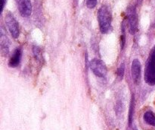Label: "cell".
I'll list each match as a JSON object with an SVG mask.
<instances>
[{
    "mask_svg": "<svg viewBox=\"0 0 155 130\" xmlns=\"http://www.w3.org/2000/svg\"><path fill=\"white\" fill-rule=\"evenodd\" d=\"M125 43H126V37L124 33L120 36V45H121V49H122V50L124 49V46H125Z\"/></svg>",
    "mask_w": 155,
    "mask_h": 130,
    "instance_id": "9a60e30c",
    "label": "cell"
},
{
    "mask_svg": "<svg viewBox=\"0 0 155 130\" xmlns=\"http://www.w3.org/2000/svg\"><path fill=\"white\" fill-rule=\"evenodd\" d=\"M143 120L147 124L151 126H155V114L152 111H146L144 114Z\"/></svg>",
    "mask_w": 155,
    "mask_h": 130,
    "instance_id": "30bf717a",
    "label": "cell"
},
{
    "mask_svg": "<svg viewBox=\"0 0 155 130\" xmlns=\"http://www.w3.org/2000/svg\"><path fill=\"white\" fill-rule=\"evenodd\" d=\"M0 46H1V52L3 56L8 54L9 50V41L7 36L1 32V39H0Z\"/></svg>",
    "mask_w": 155,
    "mask_h": 130,
    "instance_id": "9c48e42d",
    "label": "cell"
},
{
    "mask_svg": "<svg viewBox=\"0 0 155 130\" xmlns=\"http://www.w3.org/2000/svg\"><path fill=\"white\" fill-rule=\"evenodd\" d=\"M124 72H125V64L123 62V63L120 64V65L119 68H118L117 72V76L119 77L120 79H121V80H122V79L124 78Z\"/></svg>",
    "mask_w": 155,
    "mask_h": 130,
    "instance_id": "7c38bea8",
    "label": "cell"
},
{
    "mask_svg": "<svg viewBox=\"0 0 155 130\" xmlns=\"http://www.w3.org/2000/svg\"><path fill=\"white\" fill-rule=\"evenodd\" d=\"M5 2H6V0H1V13L3 12V9H4Z\"/></svg>",
    "mask_w": 155,
    "mask_h": 130,
    "instance_id": "2e32d148",
    "label": "cell"
},
{
    "mask_svg": "<svg viewBox=\"0 0 155 130\" xmlns=\"http://www.w3.org/2000/svg\"><path fill=\"white\" fill-rule=\"evenodd\" d=\"M111 13L109 8L102 5L98 12V21L100 30L102 33H107L111 27Z\"/></svg>",
    "mask_w": 155,
    "mask_h": 130,
    "instance_id": "6da1fadb",
    "label": "cell"
},
{
    "mask_svg": "<svg viewBox=\"0 0 155 130\" xmlns=\"http://www.w3.org/2000/svg\"><path fill=\"white\" fill-rule=\"evenodd\" d=\"M33 53H34V56L35 57H36V59H37V60L40 61L41 59H42V54H41V50L38 47H33Z\"/></svg>",
    "mask_w": 155,
    "mask_h": 130,
    "instance_id": "4fadbf2b",
    "label": "cell"
},
{
    "mask_svg": "<svg viewBox=\"0 0 155 130\" xmlns=\"http://www.w3.org/2000/svg\"><path fill=\"white\" fill-rule=\"evenodd\" d=\"M129 30L131 34H135L138 30V15L136 8L130 7L127 9Z\"/></svg>",
    "mask_w": 155,
    "mask_h": 130,
    "instance_id": "277c9868",
    "label": "cell"
},
{
    "mask_svg": "<svg viewBox=\"0 0 155 130\" xmlns=\"http://www.w3.org/2000/svg\"><path fill=\"white\" fill-rule=\"evenodd\" d=\"M91 70L96 76L104 78L107 75V66L103 61L98 59H93L89 64Z\"/></svg>",
    "mask_w": 155,
    "mask_h": 130,
    "instance_id": "3957f363",
    "label": "cell"
},
{
    "mask_svg": "<svg viewBox=\"0 0 155 130\" xmlns=\"http://www.w3.org/2000/svg\"><path fill=\"white\" fill-rule=\"evenodd\" d=\"M134 109H135V98L134 95L132 97L131 100V104H130V114H129V125L131 126L132 122L133 120V114H134Z\"/></svg>",
    "mask_w": 155,
    "mask_h": 130,
    "instance_id": "8fae6325",
    "label": "cell"
},
{
    "mask_svg": "<svg viewBox=\"0 0 155 130\" xmlns=\"http://www.w3.org/2000/svg\"><path fill=\"white\" fill-rule=\"evenodd\" d=\"M131 73L134 83L139 85L141 79V63L139 59H134L132 62Z\"/></svg>",
    "mask_w": 155,
    "mask_h": 130,
    "instance_id": "52a82bcc",
    "label": "cell"
},
{
    "mask_svg": "<svg viewBox=\"0 0 155 130\" xmlns=\"http://www.w3.org/2000/svg\"><path fill=\"white\" fill-rule=\"evenodd\" d=\"M145 81L148 85H155V46L147 60L145 69Z\"/></svg>",
    "mask_w": 155,
    "mask_h": 130,
    "instance_id": "7a4b0ae2",
    "label": "cell"
},
{
    "mask_svg": "<svg viewBox=\"0 0 155 130\" xmlns=\"http://www.w3.org/2000/svg\"><path fill=\"white\" fill-rule=\"evenodd\" d=\"M5 23L10 31L11 34L15 39L19 37V24L17 20L15 19V17L11 13H8L5 16Z\"/></svg>",
    "mask_w": 155,
    "mask_h": 130,
    "instance_id": "5b68a950",
    "label": "cell"
},
{
    "mask_svg": "<svg viewBox=\"0 0 155 130\" xmlns=\"http://www.w3.org/2000/svg\"><path fill=\"white\" fill-rule=\"evenodd\" d=\"M134 130H137V129H136V128H135V129H134Z\"/></svg>",
    "mask_w": 155,
    "mask_h": 130,
    "instance_id": "e0dca14e",
    "label": "cell"
},
{
    "mask_svg": "<svg viewBox=\"0 0 155 130\" xmlns=\"http://www.w3.org/2000/svg\"><path fill=\"white\" fill-rule=\"evenodd\" d=\"M21 56H22V50H21V48L18 47L14 51L13 55L11 57L8 63L9 66L12 67V68H15V67L18 66L21 62Z\"/></svg>",
    "mask_w": 155,
    "mask_h": 130,
    "instance_id": "ba28073f",
    "label": "cell"
},
{
    "mask_svg": "<svg viewBox=\"0 0 155 130\" xmlns=\"http://www.w3.org/2000/svg\"><path fill=\"white\" fill-rule=\"evenodd\" d=\"M98 0H86V5L89 9H93L96 6Z\"/></svg>",
    "mask_w": 155,
    "mask_h": 130,
    "instance_id": "5bb4252c",
    "label": "cell"
},
{
    "mask_svg": "<svg viewBox=\"0 0 155 130\" xmlns=\"http://www.w3.org/2000/svg\"><path fill=\"white\" fill-rule=\"evenodd\" d=\"M18 9L23 17H29L32 13V4L30 0H16Z\"/></svg>",
    "mask_w": 155,
    "mask_h": 130,
    "instance_id": "8992f818",
    "label": "cell"
}]
</instances>
